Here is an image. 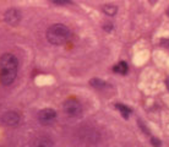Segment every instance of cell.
I'll return each instance as SVG.
<instances>
[{"instance_id": "6da1fadb", "label": "cell", "mask_w": 169, "mask_h": 147, "mask_svg": "<svg viewBox=\"0 0 169 147\" xmlns=\"http://www.w3.org/2000/svg\"><path fill=\"white\" fill-rule=\"evenodd\" d=\"M19 69V60L12 54H4L0 56V82L8 86L16 79Z\"/></svg>"}, {"instance_id": "7a4b0ae2", "label": "cell", "mask_w": 169, "mask_h": 147, "mask_svg": "<svg viewBox=\"0 0 169 147\" xmlns=\"http://www.w3.org/2000/svg\"><path fill=\"white\" fill-rule=\"evenodd\" d=\"M70 36H71L70 29L61 23H55L50 26L47 31V39L49 43L54 45H61L66 43Z\"/></svg>"}, {"instance_id": "3957f363", "label": "cell", "mask_w": 169, "mask_h": 147, "mask_svg": "<svg viewBox=\"0 0 169 147\" xmlns=\"http://www.w3.org/2000/svg\"><path fill=\"white\" fill-rule=\"evenodd\" d=\"M64 112L69 116H80L82 113V108H81V104L76 99L70 98L65 101L64 103Z\"/></svg>"}, {"instance_id": "277c9868", "label": "cell", "mask_w": 169, "mask_h": 147, "mask_svg": "<svg viewBox=\"0 0 169 147\" xmlns=\"http://www.w3.org/2000/svg\"><path fill=\"white\" fill-rule=\"evenodd\" d=\"M56 116V113L54 109H50V108H46V109H42L39 113H38V119L42 124H49L53 119H55Z\"/></svg>"}, {"instance_id": "5b68a950", "label": "cell", "mask_w": 169, "mask_h": 147, "mask_svg": "<svg viewBox=\"0 0 169 147\" xmlns=\"http://www.w3.org/2000/svg\"><path fill=\"white\" fill-rule=\"evenodd\" d=\"M21 20V12L16 9H10L5 12V21L11 25V26H16Z\"/></svg>"}, {"instance_id": "8992f818", "label": "cell", "mask_w": 169, "mask_h": 147, "mask_svg": "<svg viewBox=\"0 0 169 147\" xmlns=\"http://www.w3.org/2000/svg\"><path fill=\"white\" fill-rule=\"evenodd\" d=\"M3 122L9 126H15L20 123V115L15 112H8L3 116Z\"/></svg>"}, {"instance_id": "52a82bcc", "label": "cell", "mask_w": 169, "mask_h": 147, "mask_svg": "<svg viewBox=\"0 0 169 147\" xmlns=\"http://www.w3.org/2000/svg\"><path fill=\"white\" fill-rule=\"evenodd\" d=\"M33 147H53V141L47 136H39L33 142Z\"/></svg>"}, {"instance_id": "ba28073f", "label": "cell", "mask_w": 169, "mask_h": 147, "mask_svg": "<svg viewBox=\"0 0 169 147\" xmlns=\"http://www.w3.org/2000/svg\"><path fill=\"white\" fill-rule=\"evenodd\" d=\"M127 64L125 62H120L119 64H117L114 68H113V71L117 72V74H121V75H125L127 72Z\"/></svg>"}, {"instance_id": "9c48e42d", "label": "cell", "mask_w": 169, "mask_h": 147, "mask_svg": "<svg viewBox=\"0 0 169 147\" xmlns=\"http://www.w3.org/2000/svg\"><path fill=\"white\" fill-rule=\"evenodd\" d=\"M115 108L121 113V115L125 118V119H127L129 118V115L131 114V109L129 108V107H126V105H124V104H115Z\"/></svg>"}, {"instance_id": "30bf717a", "label": "cell", "mask_w": 169, "mask_h": 147, "mask_svg": "<svg viewBox=\"0 0 169 147\" xmlns=\"http://www.w3.org/2000/svg\"><path fill=\"white\" fill-rule=\"evenodd\" d=\"M117 11H118V8H117L115 5H113V4H107V5L103 6V12H104L106 15L114 16V15L117 14Z\"/></svg>"}, {"instance_id": "8fae6325", "label": "cell", "mask_w": 169, "mask_h": 147, "mask_svg": "<svg viewBox=\"0 0 169 147\" xmlns=\"http://www.w3.org/2000/svg\"><path fill=\"white\" fill-rule=\"evenodd\" d=\"M90 85L93 86L94 88H98V90H102L107 86V83L103 81V80H99V79H92L90 80Z\"/></svg>"}, {"instance_id": "7c38bea8", "label": "cell", "mask_w": 169, "mask_h": 147, "mask_svg": "<svg viewBox=\"0 0 169 147\" xmlns=\"http://www.w3.org/2000/svg\"><path fill=\"white\" fill-rule=\"evenodd\" d=\"M53 3L58 4V5H64V4H71V0H52Z\"/></svg>"}, {"instance_id": "4fadbf2b", "label": "cell", "mask_w": 169, "mask_h": 147, "mask_svg": "<svg viewBox=\"0 0 169 147\" xmlns=\"http://www.w3.org/2000/svg\"><path fill=\"white\" fill-rule=\"evenodd\" d=\"M152 143H153V146H156V147H157V146H159V145H161V141H159L158 139L153 137V139H152Z\"/></svg>"}, {"instance_id": "5bb4252c", "label": "cell", "mask_w": 169, "mask_h": 147, "mask_svg": "<svg viewBox=\"0 0 169 147\" xmlns=\"http://www.w3.org/2000/svg\"><path fill=\"white\" fill-rule=\"evenodd\" d=\"M104 29H106V31H112V29H113V26H112V23H107V25H104Z\"/></svg>"}, {"instance_id": "9a60e30c", "label": "cell", "mask_w": 169, "mask_h": 147, "mask_svg": "<svg viewBox=\"0 0 169 147\" xmlns=\"http://www.w3.org/2000/svg\"><path fill=\"white\" fill-rule=\"evenodd\" d=\"M163 43H165V45L169 48V39H165V41H163Z\"/></svg>"}, {"instance_id": "2e32d148", "label": "cell", "mask_w": 169, "mask_h": 147, "mask_svg": "<svg viewBox=\"0 0 169 147\" xmlns=\"http://www.w3.org/2000/svg\"><path fill=\"white\" fill-rule=\"evenodd\" d=\"M167 87H168V90H169V77L167 79Z\"/></svg>"}, {"instance_id": "e0dca14e", "label": "cell", "mask_w": 169, "mask_h": 147, "mask_svg": "<svg viewBox=\"0 0 169 147\" xmlns=\"http://www.w3.org/2000/svg\"><path fill=\"white\" fill-rule=\"evenodd\" d=\"M167 14H168V16H169V8L167 9Z\"/></svg>"}]
</instances>
